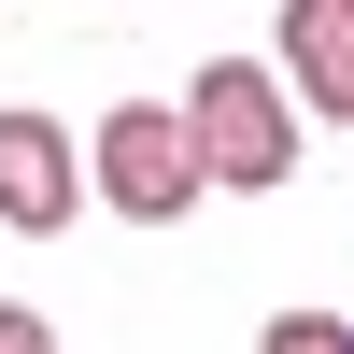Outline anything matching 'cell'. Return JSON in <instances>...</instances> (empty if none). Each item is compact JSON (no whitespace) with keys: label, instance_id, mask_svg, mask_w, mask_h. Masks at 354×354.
Returning <instances> with one entry per match:
<instances>
[{"label":"cell","instance_id":"cell-1","mask_svg":"<svg viewBox=\"0 0 354 354\" xmlns=\"http://www.w3.org/2000/svg\"><path fill=\"white\" fill-rule=\"evenodd\" d=\"M170 113H185L198 185H227V198H255V185H283V170H298V113H283V85H270V71H241V57H213Z\"/></svg>","mask_w":354,"mask_h":354},{"label":"cell","instance_id":"cell-2","mask_svg":"<svg viewBox=\"0 0 354 354\" xmlns=\"http://www.w3.org/2000/svg\"><path fill=\"white\" fill-rule=\"evenodd\" d=\"M85 185H100L128 227H170V213H198L185 113H170V100H113V113H100V142H85Z\"/></svg>","mask_w":354,"mask_h":354},{"label":"cell","instance_id":"cell-3","mask_svg":"<svg viewBox=\"0 0 354 354\" xmlns=\"http://www.w3.org/2000/svg\"><path fill=\"white\" fill-rule=\"evenodd\" d=\"M85 213V156L57 113H0V227H28V241H57V227Z\"/></svg>","mask_w":354,"mask_h":354},{"label":"cell","instance_id":"cell-4","mask_svg":"<svg viewBox=\"0 0 354 354\" xmlns=\"http://www.w3.org/2000/svg\"><path fill=\"white\" fill-rule=\"evenodd\" d=\"M283 85L326 128H354V0H283Z\"/></svg>","mask_w":354,"mask_h":354},{"label":"cell","instance_id":"cell-5","mask_svg":"<svg viewBox=\"0 0 354 354\" xmlns=\"http://www.w3.org/2000/svg\"><path fill=\"white\" fill-rule=\"evenodd\" d=\"M255 354H354V326H340V312H270Z\"/></svg>","mask_w":354,"mask_h":354},{"label":"cell","instance_id":"cell-6","mask_svg":"<svg viewBox=\"0 0 354 354\" xmlns=\"http://www.w3.org/2000/svg\"><path fill=\"white\" fill-rule=\"evenodd\" d=\"M0 354H57V326H43V312H15V298H0Z\"/></svg>","mask_w":354,"mask_h":354}]
</instances>
